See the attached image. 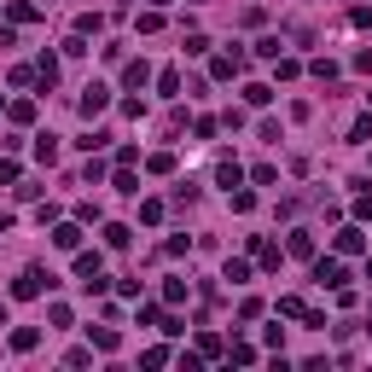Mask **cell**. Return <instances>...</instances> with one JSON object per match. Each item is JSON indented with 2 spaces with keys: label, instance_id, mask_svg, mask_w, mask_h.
<instances>
[{
  "label": "cell",
  "instance_id": "obj_1",
  "mask_svg": "<svg viewBox=\"0 0 372 372\" xmlns=\"http://www.w3.org/2000/svg\"><path fill=\"white\" fill-rule=\"evenodd\" d=\"M53 285H58L53 273H41V268H24L18 280H12V297H18V302H29V297H41V291H53Z\"/></svg>",
  "mask_w": 372,
  "mask_h": 372
},
{
  "label": "cell",
  "instance_id": "obj_2",
  "mask_svg": "<svg viewBox=\"0 0 372 372\" xmlns=\"http://www.w3.org/2000/svg\"><path fill=\"white\" fill-rule=\"evenodd\" d=\"M76 111H82V117H99V111H111V88H105V82H88L82 99H76Z\"/></svg>",
  "mask_w": 372,
  "mask_h": 372
},
{
  "label": "cell",
  "instance_id": "obj_3",
  "mask_svg": "<svg viewBox=\"0 0 372 372\" xmlns=\"http://www.w3.org/2000/svg\"><path fill=\"white\" fill-rule=\"evenodd\" d=\"M349 273H343V262L337 256H314V285H326V291H337Z\"/></svg>",
  "mask_w": 372,
  "mask_h": 372
},
{
  "label": "cell",
  "instance_id": "obj_4",
  "mask_svg": "<svg viewBox=\"0 0 372 372\" xmlns=\"http://www.w3.org/2000/svg\"><path fill=\"white\" fill-rule=\"evenodd\" d=\"M76 280H82V285L105 280V256H99V250H76Z\"/></svg>",
  "mask_w": 372,
  "mask_h": 372
},
{
  "label": "cell",
  "instance_id": "obj_5",
  "mask_svg": "<svg viewBox=\"0 0 372 372\" xmlns=\"http://www.w3.org/2000/svg\"><path fill=\"white\" fill-rule=\"evenodd\" d=\"M238 70H245V53H221V58H209V76H216V82H233Z\"/></svg>",
  "mask_w": 372,
  "mask_h": 372
},
{
  "label": "cell",
  "instance_id": "obj_6",
  "mask_svg": "<svg viewBox=\"0 0 372 372\" xmlns=\"http://www.w3.org/2000/svg\"><path fill=\"white\" fill-rule=\"evenodd\" d=\"M53 245H58V250H82V221H58V227H53Z\"/></svg>",
  "mask_w": 372,
  "mask_h": 372
},
{
  "label": "cell",
  "instance_id": "obj_7",
  "mask_svg": "<svg viewBox=\"0 0 372 372\" xmlns=\"http://www.w3.org/2000/svg\"><path fill=\"white\" fill-rule=\"evenodd\" d=\"M366 250V233L361 227H343V233H337V256H361Z\"/></svg>",
  "mask_w": 372,
  "mask_h": 372
},
{
  "label": "cell",
  "instance_id": "obj_8",
  "mask_svg": "<svg viewBox=\"0 0 372 372\" xmlns=\"http://www.w3.org/2000/svg\"><path fill=\"white\" fill-rule=\"evenodd\" d=\"M216 181H221V186H227V192H238V181H245V169H238V163H233V157H221V169H216Z\"/></svg>",
  "mask_w": 372,
  "mask_h": 372
},
{
  "label": "cell",
  "instance_id": "obj_9",
  "mask_svg": "<svg viewBox=\"0 0 372 372\" xmlns=\"http://www.w3.org/2000/svg\"><path fill=\"white\" fill-rule=\"evenodd\" d=\"M122 82H128V88H145V82H152V64H145V58H134V64L122 70Z\"/></svg>",
  "mask_w": 372,
  "mask_h": 372
},
{
  "label": "cell",
  "instance_id": "obj_10",
  "mask_svg": "<svg viewBox=\"0 0 372 372\" xmlns=\"http://www.w3.org/2000/svg\"><path fill=\"white\" fill-rule=\"evenodd\" d=\"M117 343H122V337L111 326H93V349H99V355H117Z\"/></svg>",
  "mask_w": 372,
  "mask_h": 372
},
{
  "label": "cell",
  "instance_id": "obj_11",
  "mask_svg": "<svg viewBox=\"0 0 372 372\" xmlns=\"http://www.w3.org/2000/svg\"><path fill=\"white\" fill-rule=\"evenodd\" d=\"M35 343H41V332H35V326H18V332H12V349H18V355H29Z\"/></svg>",
  "mask_w": 372,
  "mask_h": 372
},
{
  "label": "cell",
  "instance_id": "obj_12",
  "mask_svg": "<svg viewBox=\"0 0 372 372\" xmlns=\"http://www.w3.org/2000/svg\"><path fill=\"white\" fill-rule=\"evenodd\" d=\"M157 93H163V99H175V93H181V70H175V64L157 76Z\"/></svg>",
  "mask_w": 372,
  "mask_h": 372
},
{
  "label": "cell",
  "instance_id": "obj_13",
  "mask_svg": "<svg viewBox=\"0 0 372 372\" xmlns=\"http://www.w3.org/2000/svg\"><path fill=\"white\" fill-rule=\"evenodd\" d=\"M35 76H41V88H53V82H58V58H53V53H41V64H35Z\"/></svg>",
  "mask_w": 372,
  "mask_h": 372
},
{
  "label": "cell",
  "instance_id": "obj_14",
  "mask_svg": "<svg viewBox=\"0 0 372 372\" xmlns=\"http://www.w3.org/2000/svg\"><path fill=\"white\" fill-rule=\"evenodd\" d=\"M6 117H12V122H35V99H12Z\"/></svg>",
  "mask_w": 372,
  "mask_h": 372
},
{
  "label": "cell",
  "instance_id": "obj_15",
  "mask_svg": "<svg viewBox=\"0 0 372 372\" xmlns=\"http://www.w3.org/2000/svg\"><path fill=\"white\" fill-rule=\"evenodd\" d=\"M128 238H134V227H122V221H111V227H105V245H111V250H122Z\"/></svg>",
  "mask_w": 372,
  "mask_h": 372
},
{
  "label": "cell",
  "instance_id": "obj_16",
  "mask_svg": "<svg viewBox=\"0 0 372 372\" xmlns=\"http://www.w3.org/2000/svg\"><path fill=\"white\" fill-rule=\"evenodd\" d=\"M35 157H41V163H58V134H41L35 140Z\"/></svg>",
  "mask_w": 372,
  "mask_h": 372
},
{
  "label": "cell",
  "instance_id": "obj_17",
  "mask_svg": "<svg viewBox=\"0 0 372 372\" xmlns=\"http://www.w3.org/2000/svg\"><path fill=\"white\" fill-rule=\"evenodd\" d=\"M117 192H122V198H140V181H134V169H122V163H117Z\"/></svg>",
  "mask_w": 372,
  "mask_h": 372
},
{
  "label": "cell",
  "instance_id": "obj_18",
  "mask_svg": "<svg viewBox=\"0 0 372 372\" xmlns=\"http://www.w3.org/2000/svg\"><path fill=\"white\" fill-rule=\"evenodd\" d=\"M6 18H12V24H29V18H41V12L29 6V0H12V6H6Z\"/></svg>",
  "mask_w": 372,
  "mask_h": 372
},
{
  "label": "cell",
  "instance_id": "obj_19",
  "mask_svg": "<svg viewBox=\"0 0 372 372\" xmlns=\"http://www.w3.org/2000/svg\"><path fill=\"white\" fill-rule=\"evenodd\" d=\"M140 221H145V227H157V221H163V198H145L140 204Z\"/></svg>",
  "mask_w": 372,
  "mask_h": 372
},
{
  "label": "cell",
  "instance_id": "obj_20",
  "mask_svg": "<svg viewBox=\"0 0 372 372\" xmlns=\"http://www.w3.org/2000/svg\"><path fill=\"white\" fill-rule=\"evenodd\" d=\"M309 76H314V82H337V64H332V58H314Z\"/></svg>",
  "mask_w": 372,
  "mask_h": 372
},
{
  "label": "cell",
  "instance_id": "obj_21",
  "mask_svg": "<svg viewBox=\"0 0 372 372\" xmlns=\"http://www.w3.org/2000/svg\"><path fill=\"white\" fill-rule=\"evenodd\" d=\"M227 280L233 285H250V262H245V256H233V262H227Z\"/></svg>",
  "mask_w": 372,
  "mask_h": 372
},
{
  "label": "cell",
  "instance_id": "obj_22",
  "mask_svg": "<svg viewBox=\"0 0 372 372\" xmlns=\"http://www.w3.org/2000/svg\"><path fill=\"white\" fill-rule=\"evenodd\" d=\"M268 99H273L268 82H250V88H245V105H268Z\"/></svg>",
  "mask_w": 372,
  "mask_h": 372
},
{
  "label": "cell",
  "instance_id": "obj_23",
  "mask_svg": "<svg viewBox=\"0 0 372 372\" xmlns=\"http://www.w3.org/2000/svg\"><path fill=\"white\" fill-rule=\"evenodd\" d=\"M157 29H163V12H157V6L140 12V35H157Z\"/></svg>",
  "mask_w": 372,
  "mask_h": 372
},
{
  "label": "cell",
  "instance_id": "obj_24",
  "mask_svg": "<svg viewBox=\"0 0 372 372\" xmlns=\"http://www.w3.org/2000/svg\"><path fill=\"white\" fill-rule=\"evenodd\" d=\"M227 198H233V209H238V216H250V209H256V192H245V186H238V192H227Z\"/></svg>",
  "mask_w": 372,
  "mask_h": 372
},
{
  "label": "cell",
  "instance_id": "obj_25",
  "mask_svg": "<svg viewBox=\"0 0 372 372\" xmlns=\"http://www.w3.org/2000/svg\"><path fill=\"white\" fill-rule=\"evenodd\" d=\"M291 256H314V233H291Z\"/></svg>",
  "mask_w": 372,
  "mask_h": 372
},
{
  "label": "cell",
  "instance_id": "obj_26",
  "mask_svg": "<svg viewBox=\"0 0 372 372\" xmlns=\"http://www.w3.org/2000/svg\"><path fill=\"white\" fill-rule=\"evenodd\" d=\"M256 256H262V268H280V245H268V238H256Z\"/></svg>",
  "mask_w": 372,
  "mask_h": 372
},
{
  "label": "cell",
  "instance_id": "obj_27",
  "mask_svg": "<svg viewBox=\"0 0 372 372\" xmlns=\"http://www.w3.org/2000/svg\"><path fill=\"white\" fill-rule=\"evenodd\" d=\"M256 58H268V64L280 58V35H262V41H256Z\"/></svg>",
  "mask_w": 372,
  "mask_h": 372
},
{
  "label": "cell",
  "instance_id": "obj_28",
  "mask_svg": "<svg viewBox=\"0 0 372 372\" xmlns=\"http://www.w3.org/2000/svg\"><path fill=\"white\" fill-rule=\"evenodd\" d=\"M145 169H152V175H175V157L157 152V157H145Z\"/></svg>",
  "mask_w": 372,
  "mask_h": 372
},
{
  "label": "cell",
  "instance_id": "obj_29",
  "mask_svg": "<svg viewBox=\"0 0 372 372\" xmlns=\"http://www.w3.org/2000/svg\"><path fill=\"white\" fill-rule=\"evenodd\" d=\"M250 181H256V186H273V181H280V169H273V163H256Z\"/></svg>",
  "mask_w": 372,
  "mask_h": 372
},
{
  "label": "cell",
  "instance_id": "obj_30",
  "mask_svg": "<svg viewBox=\"0 0 372 372\" xmlns=\"http://www.w3.org/2000/svg\"><path fill=\"white\" fill-rule=\"evenodd\" d=\"M163 302H186V280H163Z\"/></svg>",
  "mask_w": 372,
  "mask_h": 372
},
{
  "label": "cell",
  "instance_id": "obj_31",
  "mask_svg": "<svg viewBox=\"0 0 372 372\" xmlns=\"http://www.w3.org/2000/svg\"><path fill=\"white\" fill-rule=\"evenodd\" d=\"M216 128H221L216 117H198V122H192V134H198V140H216Z\"/></svg>",
  "mask_w": 372,
  "mask_h": 372
},
{
  "label": "cell",
  "instance_id": "obj_32",
  "mask_svg": "<svg viewBox=\"0 0 372 372\" xmlns=\"http://www.w3.org/2000/svg\"><path fill=\"white\" fill-rule=\"evenodd\" d=\"M198 355H221V337L216 332H198Z\"/></svg>",
  "mask_w": 372,
  "mask_h": 372
},
{
  "label": "cell",
  "instance_id": "obj_33",
  "mask_svg": "<svg viewBox=\"0 0 372 372\" xmlns=\"http://www.w3.org/2000/svg\"><path fill=\"white\" fill-rule=\"evenodd\" d=\"M349 140H372V117H355V128H349Z\"/></svg>",
  "mask_w": 372,
  "mask_h": 372
},
{
  "label": "cell",
  "instance_id": "obj_34",
  "mask_svg": "<svg viewBox=\"0 0 372 372\" xmlns=\"http://www.w3.org/2000/svg\"><path fill=\"white\" fill-rule=\"evenodd\" d=\"M0 181H6V186L18 181V163H12V157H0Z\"/></svg>",
  "mask_w": 372,
  "mask_h": 372
},
{
  "label": "cell",
  "instance_id": "obj_35",
  "mask_svg": "<svg viewBox=\"0 0 372 372\" xmlns=\"http://www.w3.org/2000/svg\"><path fill=\"white\" fill-rule=\"evenodd\" d=\"M152 6H157V12H163V6H169V0H152Z\"/></svg>",
  "mask_w": 372,
  "mask_h": 372
},
{
  "label": "cell",
  "instance_id": "obj_36",
  "mask_svg": "<svg viewBox=\"0 0 372 372\" xmlns=\"http://www.w3.org/2000/svg\"><path fill=\"white\" fill-rule=\"evenodd\" d=\"M366 280H372V256H366Z\"/></svg>",
  "mask_w": 372,
  "mask_h": 372
},
{
  "label": "cell",
  "instance_id": "obj_37",
  "mask_svg": "<svg viewBox=\"0 0 372 372\" xmlns=\"http://www.w3.org/2000/svg\"><path fill=\"white\" fill-rule=\"evenodd\" d=\"M0 111H6V99H0Z\"/></svg>",
  "mask_w": 372,
  "mask_h": 372
},
{
  "label": "cell",
  "instance_id": "obj_38",
  "mask_svg": "<svg viewBox=\"0 0 372 372\" xmlns=\"http://www.w3.org/2000/svg\"><path fill=\"white\" fill-rule=\"evenodd\" d=\"M366 105H372V93H366Z\"/></svg>",
  "mask_w": 372,
  "mask_h": 372
},
{
  "label": "cell",
  "instance_id": "obj_39",
  "mask_svg": "<svg viewBox=\"0 0 372 372\" xmlns=\"http://www.w3.org/2000/svg\"><path fill=\"white\" fill-rule=\"evenodd\" d=\"M198 6H204V0H198Z\"/></svg>",
  "mask_w": 372,
  "mask_h": 372
}]
</instances>
